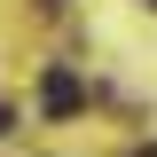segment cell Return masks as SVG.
<instances>
[{
    "instance_id": "cell-1",
    "label": "cell",
    "mask_w": 157,
    "mask_h": 157,
    "mask_svg": "<svg viewBox=\"0 0 157 157\" xmlns=\"http://www.w3.org/2000/svg\"><path fill=\"white\" fill-rule=\"evenodd\" d=\"M39 110H47V118H78V110H86V78H78L71 63H47V78H39Z\"/></svg>"
},
{
    "instance_id": "cell-2",
    "label": "cell",
    "mask_w": 157,
    "mask_h": 157,
    "mask_svg": "<svg viewBox=\"0 0 157 157\" xmlns=\"http://www.w3.org/2000/svg\"><path fill=\"white\" fill-rule=\"evenodd\" d=\"M0 134H16V102H0Z\"/></svg>"
},
{
    "instance_id": "cell-3",
    "label": "cell",
    "mask_w": 157,
    "mask_h": 157,
    "mask_svg": "<svg viewBox=\"0 0 157 157\" xmlns=\"http://www.w3.org/2000/svg\"><path fill=\"white\" fill-rule=\"evenodd\" d=\"M149 8H157V0H149Z\"/></svg>"
}]
</instances>
